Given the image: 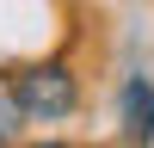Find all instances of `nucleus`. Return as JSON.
<instances>
[{
    "instance_id": "obj_1",
    "label": "nucleus",
    "mask_w": 154,
    "mask_h": 148,
    "mask_svg": "<svg viewBox=\"0 0 154 148\" xmlns=\"http://www.w3.org/2000/svg\"><path fill=\"white\" fill-rule=\"evenodd\" d=\"M6 99H12L19 117L56 123L80 105V86H74L68 62H31V68H6Z\"/></svg>"
},
{
    "instance_id": "obj_2",
    "label": "nucleus",
    "mask_w": 154,
    "mask_h": 148,
    "mask_svg": "<svg viewBox=\"0 0 154 148\" xmlns=\"http://www.w3.org/2000/svg\"><path fill=\"white\" fill-rule=\"evenodd\" d=\"M123 136L130 142H154V80L123 86Z\"/></svg>"
}]
</instances>
